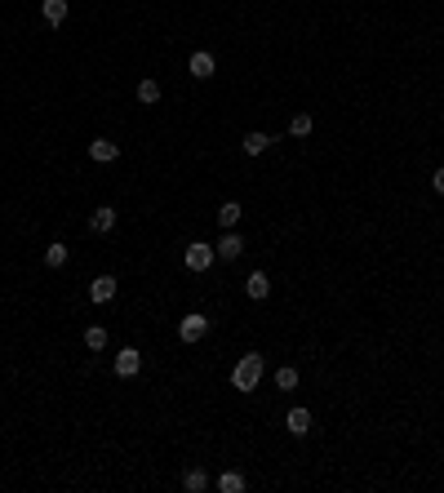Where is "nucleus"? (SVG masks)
<instances>
[{"instance_id": "f257e3e1", "label": "nucleus", "mask_w": 444, "mask_h": 493, "mask_svg": "<svg viewBox=\"0 0 444 493\" xmlns=\"http://www.w3.org/2000/svg\"><path fill=\"white\" fill-rule=\"evenodd\" d=\"M231 382H236V391H258V382H262V355H240V364L231 369Z\"/></svg>"}, {"instance_id": "f03ea898", "label": "nucleus", "mask_w": 444, "mask_h": 493, "mask_svg": "<svg viewBox=\"0 0 444 493\" xmlns=\"http://www.w3.org/2000/svg\"><path fill=\"white\" fill-rule=\"evenodd\" d=\"M187 271H209V267H214V245H205V240H192V245H187Z\"/></svg>"}, {"instance_id": "7ed1b4c3", "label": "nucleus", "mask_w": 444, "mask_h": 493, "mask_svg": "<svg viewBox=\"0 0 444 493\" xmlns=\"http://www.w3.org/2000/svg\"><path fill=\"white\" fill-rule=\"evenodd\" d=\"M205 333H209V316H200V311L178 320V338H183V342H200Z\"/></svg>"}, {"instance_id": "20e7f679", "label": "nucleus", "mask_w": 444, "mask_h": 493, "mask_svg": "<svg viewBox=\"0 0 444 493\" xmlns=\"http://www.w3.org/2000/svg\"><path fill=\"white\" fill-rule=\"evenodd\" d=\"M142 369V351L138 347H120L115 351V378H138Z\"/></svg>"}, {"instance_id": "39448f33", "label": "nucleus", "mask_w": 444, "mask_h": 493, "mask_svg": "<svg viewBox=\"0 0 444 493\" xmlns=\"http://www.w3.org/2000/svg\"><path fill=\"white\" fill-rule=\"evenodd\" d=\"M214 254H218L222 262H236L240 254H245V236H236V232H227V236H222V240H218V245H214Z\"/></svg>"}, {"instance_id": "423d86ee", "label": "nucleus", "mask_w": 444, "mask_h": 493, "mask_svg": "<svg viewBox=\"0 0 444 493\" xmlns=\"http://www.w3.org/2000/svg\"><path fill=\"white\" fill-rule=\"evenodd\" d=\"M89 227H93L98 236H111V232H115V209H111V205H98V209H93V218H89Z\"/></svg>"}, {"instance_id": "0eeeda50", "label": "nucleus", "mask_w": 444, "mask_h": 493, "mask_svg": "<svg viewBox=\"0 0 444 493\" xmlns=\"http://www.w3.org/2000/svg\"><path fill=\"white\" fill-rule=\"evenodd\" d=\"M40 14H45L49 27H62L67 23V0H40Z\"/></svg>"}, {"instance_id": "6e6552de", "label": "nucleus", "mask_w": 444, "mask_h": 493, "mask_svg": "<svg viewBox=\"0 0 444 493\" xmlns=\"http://www.w3.org/2000/svg\"><path fill=\"white\" fill-rule=\"evenodd\" d=\"M89 156H93L98 165H111L115 156H120V147H115L111 138H93V142H89Z\"/></svg>"}, {"instance_id": "1a4fd4ad", "label": "nucleus", "mask_w": 444, "mask_h": 493, "mask_svg": "<svg viewBox=\"0 0 444 493\" xmlns=\"http://www.w3.org/2000/svg\"><path fill=\"white\" fill-rule=\"evenodd\" d=\"M284 427H289V431L293 436H306V431H311V409H289V418H284Z\"/></svg>"}, {"instance_id": "9d476101", "label": "nucleus", "mask_w": 444, "mask_h": 493, "mask_svg": "<svg viewBox=\"0 0 444 493\" xmlns=\"http://www.w3.org/2000/svg\"><path fill=\"white\" fill-rule=\"evenodd\" d=\"M89 298H93V302H111V298H115V276H93Z\"/></svg>"}, {"instance_id": "9b49d317", "label": "nucleus", "mask_w": 444, "mask_h": 493, "mask_svg": "<svg viewBox=\"0 0 444 493\" xmlns=\"http://www.w3.org/2000/svg\"><path fill=\"white\" fill-rule=\"evenodd\" d=\"M245 293H249L253 302H262V298L271 293V280L262 276V271H249V280H245Z\"/></svg>"}, {"instance_id": "f8f14e48", "label": "nucleus", "mask_w": 444, "mask_h": 493, "mask_svg": "<svg viewBox=\"0 0 444 493\" xmlns=\"http://www.w3.org/2000/svg\"><path fill=\"white\" fill-rule=\"evenodd\" d=\"M240 218H245V209H240V201H222V209H218V227H227V232H231V227H236Z\"/></svg>"}, {"instance_id": "ddd939ff", "label": "nucleus", "mask_w": 444, "mask_h": 493, "mask_svg": "<svg viewBox=\"0 0 444 493\" xmlns=\"http://www.w3.org/2000/svg\"><path fill=\"white\" fill-rule=\"evenodd\" d=\"M183 489H187V493H205V489H209V471H205V467H192V471L183 476Z\"/></svg>"}, {"instance_id": "4468645a", "label": "nucleus", "mask_w": 444, "mask_h": 493, "mask_svg": "<svg viewBox=\"0 0 444 493\" xmlns=\"http://www.w3.org/2000/svg\"><path fill=\"white\" fill-rule=\"evenodd\" d=\"M192 76H196V80H209V76H214V54H205V49L192 54Z\"/></svg>"}, {"instance_id": "2eb2a0df", "label": "nucleus", "mask_w": 444, "mask_h": 493, "mask_svg": "<svg viewBox=\"0 0 444 493\" xmlns=\"http://www.w3.org/2000/svg\"><path fill=\"white\" fill-rule=\"evenodd\" d=\"M218 489H222V493H245V476H240V471H222V476H218Z\"/></svg>"}, {"instance_id": "dca6fc26", "label": "nucleus", "mask_w": 444, "mask_h": 493, "mask_svg": "<svg viewBox=\"0 0 444 493\" xmlns=\"http://www.w3.org/2000/svg\"><path fill=\"white\" fill-rule=\"evenodd\" d=\"M45 267H54V271L67 267V245H62V240H54V245L45 249Z\"/></svg>"}, {"instance_id": "f3484780", "label": "nucleus", "mask_w": 444, "mask_h": 493, "mask_svg": "<svg viewBox=\"0 0 444 493\" xmlns=\"http://www.w3.org/2000/svg\"><path fill=\"white\" fill-rule=\"evenodd\" d=\"M84 347L102 351V347H107V329H102V324H89V329H84Z\"/></svg>"}, {"instance_id": "a211bd4d", "label": "nucleus", "mask_w": 444, "mask_h": 493, "mask_svg": "<svg viewBox=\"0 0 444 493\" xmlns=\"http://www.w3.org/2000/svg\"><path fill=\"white\" fill-rule=\"evenodd\" d=\"M240 147H245L249 156H262L271 147V133H245V142H240Z\"/></svg>"}, {"instance_id": "6ab92c4d", "label": "nucleus", "mask_w": 444, "mask_h": 493, "mask_svg": "<svg viewBox=\"0 0 444 493\" xmlns=\"http://www.w3.org/2000/svg\"><path fill=\"white\" fill-rule=\"evenodd\" d=\"M138 102L156 107V102H160V85H156V80H138Z\"/></svg>"}, {"instance_id": "aec40b11", "label": "nucleus", "mask_w": 444, "mask_h": 493, "mask_svg": "<svg viewBox=\"0 0 444 493\" xmlns=\"http://www.w3.org/2000/svg\"><path fill=\"white\" fill-rule=\"evenodd\" d=\"M276 387H280V391H293V387H298V369H293V364L276 369Z\"/></svg>"}, {"instance_id": "412c9836", "label": "nucleus", "mask_w": 444, "mask_h": 493, "mask_svg": "<svg viewBox=\"0 0 444 493\" xmlns=\"http://www.w3.org/2000/svg\"><path fill=\"white\" fill-rule=\"evenodd\" d=\"M311 124H315V120L306 116V111H298V116L289 120V133H293V138H306V133H311Z\"/></svg>"}, {"instance_id": "4be33fe9", "label": "nucleus", "mask_w": 444, "mask_h": 493, "mask_svg": "<svg viewBox=\"0 0 444 493\" xmlns=\"http://www.w3.org/2000/svg\"><path fill=\"white\" fill-rule=\"evenodd\" d=\"M431 187H436V196H444V165H440L436 174H431Z\"/></svg>"}]
</instances>
